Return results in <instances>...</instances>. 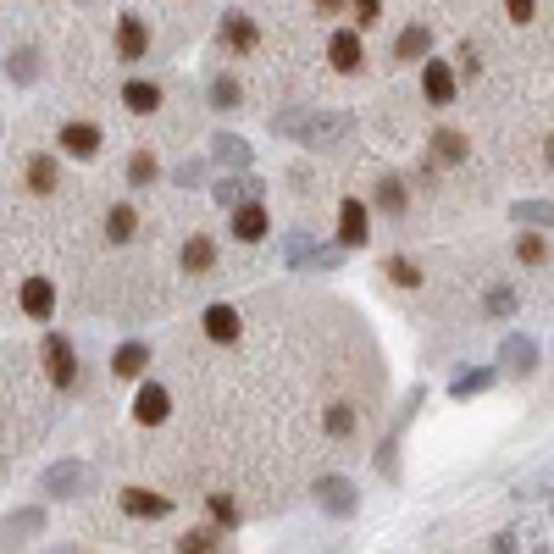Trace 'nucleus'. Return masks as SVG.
<instances>
[{
  "mask_svg": "<svg viewBox=\"0 0 554 554\" xmlns=\"http://www.w3.org/2000/svg\"><path fill=\"white\" fill-rule=\"evenodd\" d=\"M350 122L344 117H327V111H283V117H272V133H283V139H327V133H344Z\"/></svg>",
  "mask_w": 554,
  "mask_h": 554,
  "instance_id": "obj_1",
  "label": "nucleus"
},
{
  "mask_svg": "<svg viewBox=\"0 0 554 554\" xmlns=\"http://www.w3.org/2000/svg\"><path fill=\"white\" fill-rule=\"evenodd\" d=\"M228 233H233L239 244H261L266 233H272V217H266L261 194H244V200L228 205Z\"/></svg>",
  "mask_w": 554,
  "mask_h": 554,
  "instance_id": "obj_2",
  "label": "nucleus"
},
{
  "mask_svg": "<svg viewBox=\"0 0 554 554\" xmlns=\"http://www.w3.org/2000/svg\"><path fill=\"white\" fill-rule=\"evenodd\" d=\"M427 67H422V95H427V106H455V95H460V73H455V61H444V56H422Z\"/></svg>",
  "mask_w": 554,
  "mask_h": 554,
  "instance_id": "obj_3",
  "label": "nucleus"
},
{
  "mask_svg": "<svg viewBox=\"0 0 554 554\" xmlns=\"http://www.w3.org/2000/svg\"><path fill=\"white\" fill-rule=\"evenodd\" d=\"M217 45L233 50V56H255V50H261V28H255V17L250 12H222Z\"/></svg>",
  "mask_w": 554,
  "mask_h": 554,
  "instance_id": "obj_4",
  "label": "nucleus"
},
{
  "mask_svg": "<svg viewBox=\"0 0 554 554\" xmlns=\"http://www.w3.org/2000/svg\"><path fill=\"white\" fill-rule=\"evenodd\" d=\"M39 361H45V377L56 388H73L78 383V355H73V344L61 333H45V344H39Z\"/></svg>",
  "mask_w": 554,
  "mask_h": 554,
  "instance_id": "obj_5",
  "label": "nucleus"
},
{
  "mask_svg": "<svg viewBox=\"0 0 554 554\" xmlns=\"http://www.w3.org/2000/svg\"><path fill=\"white\" fill-rule=\"evenodd\" d=\"M366 239H372V211H366L361 194H350V200L338 205V244H344V250H361Z\"/></svg>",
  "mask_w": 554,
  "mask_h": 554,
  "instance_id": "obj_6",
  "label": "nucleus"
},
{
  "mask_svg": "<svg viewBox=\"0 0 554 554\" xmlns=\"http://www.w3.org/2000/svg\"><path fill=\"white\" fill-rule=\"evenodd\" d=\"M56 145L67 150V156H73V161H95L100 150H106V133H100L95 122H61Z\"/></svg>",
  "mask_w": 554,
  "mask_h": 554,
  "instance_id": "obj_7",
  "label": "nucleus"
},
{
  "mask_svg": "<svg viewBox=\"0 0 554 554\" xmlns=\"http://www.w3.org/2000/svg\"><path fill=\"white\" fill-rule=\"evenodd\" d=\"M316 505H322L327 516L350 521L355 510H361V494H355V482H350V477H322V482H316Z\"/></svg>",
  "mask_w": 554,
  "mask_h": 554,
  "instance_id": "obj_8",
  "label": "nucleus"
},
{
  "mask_svg": "<svg viewBox=\"0 0 554 554\" xmlns=\"http://www.w3.org/2000/svg\"><path fill=\"white\" fill-rule=\"evenodd\" d=\"M327 67H333V73H361L366 67V45H361V34H355V28H338L333 39H327Z\"/></svg>",
  "mask_w": 554,
  "mask_h": 554,
  "instance_id": "obj_9",
  "label": "nucleus"
},
{
  "mask_svg": "<svg viewBox=\"0 0 554 554\" xmlns=\"http://www.w3.org/2000/svg\"><path fill=\"white\" fill-rule=\"evenodd\" d=\"M172 416V394L161 383H145V377H139V394H133V422L139 427H161Z\"/></svg>",
  "mask_w": 554,
  "mask_h": 554,
  "instance_id": "obj_10",
  "label": "nucleus"
},
{
  "mask_svg": "<svg viewBox=\"0 0 554 554\" xmlns=\"http://www.w3.org/2000/svg\"><path fill=\"white\" fill-rule=\"evenodd\" d=\"M200 327H205V338H211V344H239V333H244V316L233 311L228 300H217V305H205Z\"/></svg>",
  "mask_w": 554,
  "mask_h": 554,
  "instance_id": "obj_11",
  "label": "nucleus"
},
{
  "mask_svg": "<svg viewBox=\"0 0 554 554\" xmlns=\"http://www.w3.org/2000/svg\"><path fill=\"white\" fill-rule=\"evenodd\" d=\"M117 56L122 61H145L150 56V23L139 12H122V23H117Z\"/></svg>",
  "mask_w": 554,
  "mask_h": 554,
  "instance_id": "obj_12",
  "label": "nucleus"
},
{
  "mask_svg": "<svg viewBox=\"0 0 554 554\" xmlns=\"http://www.w3.org/2000/svg\"><path fill=\"white\" fill-rule=\"evenodd\" d=\"M17 305H23V316H34V322H50V311H56V283H50V277H23Z\"/></svg>",
  "mask_w": 554,
  "mask_h": 554,
  "instance_id": "obj_13",
  "label": "nucleus"
},
{
  "mask_svg": "<svg viewBox=\"0 0 554 554\" xmlns=\"http://www.w3.org/2000/svg\"><path fill=\"white\" fill-rule=\"evenodd\" d=\"M117 505H122V516H133V521H161V516H172V499L150 494V488H122Z\"/></svg>",
  "mask_w": 554,
  "mask_h": 554,
  "instance_id": "obj_14",
  "label": "nucleus"
},
{
  "mask_svg": "<svg viewBox=\"0 0 554 554\" xmlns=\"http://www.w3.org/2000/svg\"><path fill=\"white\" fill-rule=\"evenodd\" d=\"M183 272L189 277L217 272V239H211V233H189V244H183Z\"/></svg>",
  "mask_w": 554,
  "mask_h": 554,
  "instance_id": "obj_15",
  "label": "nucleus"
},
{
  "mask_svg": "<svg viewBox=\"0 0 554 554\" xmlns=\"http://www.w3.org/2000/svg\"><path fill=\"white\" fill-rule=\"evenodd\" d=\"M150 366V344H139V338H128V344H117V355H111V372L122 377V383H139Z\"/></svg>",
  "mask_w": 554,
  "mask_h": 554,
  "instance_id": "obj_16",
  "label": "nucleus"
},
{
  "mask_svg": "<svg viewBox=\"0 0 554 554\" xmlns=\"http://www.w3.org/2000/svg\"><path fill=\"white\" fill-rule=\"evenodd\" d=\"M499 366H505L510 377H527L532 366H538V350H532V338L510 333V338H505V350H499Z\"/></svg>",
  "mask_w": 554,
  "mask_h": 554,
  "instance_id": "obj_17",
  "label": "nucleus"
},
{
  "mask_svg": "<svg viewBox=\"0 0 554 554\" xmlns=\"http://www.w3.org/2000/svg\"><path fill=\"white\" fill-rule=\"evenodd\" d=\"M250 156H255V150L244 145L239 133H217V139H211V161H217V167H233V172H244V167H250Z\"/></svg>",
  "mask_w": 554,
  "mask_h": 554,
  "instance_id": "obj_18",
  "label": "nucleus"
},
{
  "mask_svg": "<svg viewBox=\"0 0 554 554\" xmlns=\"http://www.w3.org/2000/svg\"><path fill=\"white\" fill-rule=\"evenodd\" d=\"M122 106H128L133 117H150V111H161V84H150V78H133V84H122Z\"/></svg>",
  "mask_w": 554,
  "mask_h": 554,
  "instance_id": "obj_19",
  "label": "nucleus"
},
{
  "mask_svg": "<svg viewBox=\"0 0 554 554\" xmlns=\"http://www.w3.org/2000/svg\"><path fill=\"white\" fill-rule=\"evenodd\" d=\"M133 239H139V211L122 200L106 211V244H133Z\"/></svg>",
  "mask_w": 554,
  "mask_h": 554,
  "instance_id": "obj_20",
  "label": "nucleus"
},
{
  "mask_svg": "<svg viewBox=\"0 0 554 554\" xmlns=\"http://www.w3.org/2000/svg\"><path fill=\"white\" fill-rule=\"evenodd\" d=\"M23 178H28V189H34V194H56V189H61V167H56V156H28Z\"/></svg>",
  "mask_w": 554,
  "mask_h": 554,
  "instance_id": "obj_21",
  "label": "nucleus"
},
{
  "mask_svg": "<svg viewBox=\"0 0 554 554\" xmlns=\"http://www.w3.org/2000/svg\"><path fill=\"white\" fill-rule=\"evenodd\" d=\"M39 488H45V494H56V499H73L78 488H84V466H50Z\"/></svg>",
  "mask_w": 554,
  "mask_h": 554,
  "instance_id": "obj_22",
  "label": "nucleus"
},
{
  "mask_svg": "<svg viewBox=\"0 0 554 554\" xmlns=\"http://www.w3.org/2000/svg\"><path fill=\"white\" fill-rule=\"evenodd\" d=\"M427 50H433V34H427V28H422V23H410V28H405V34H399V39H394V56H399V61H422V56H427Z\"/></svg>",
  "mask_w": 554,
  "mask_h": 554,
  "instance_id": "obj_23",
  "label": "nucleus"
},
{
  "mask_svg": "<svg viewBox=\"0 0 554 554\" xmlns=\"http://www.w3.org/2000/svg\"><path fill=\"white\" fill-rule=\"evenodd\" d=\"M355 422H361V416H355V405H344V399L322 410V433H327V438H350Z\"/></svg>",
  "mask_w": 554,
  "mask_h": 554,
  "instance_id": "obj_24",
  "label": "nucleus"
},
{
  "mask_svg": "<svg viewBox=\"0 0 554 554\" xmlns=\"http://www.w3.org/2000/svg\"><path fill=\"white\" fill-rule=\"evenodd\" d=\"M156 178H161V161L150 156V150H133V156H128V183H133V189H150Z\"/></svg>",
  "mask_w": 554,
  "mask_h": 554,
  "instance_id": "obj_25",
  "label": "nucleus"
},
{
  "mask_svg": "<svg viewBox=\"0 0 554 554\" xmlns=\"http://www.w3.org/2000/svg\"><path fill=\"white\" fill-rule=\"evenodd\" d=\"M433 156L444 161V167H455V161H466V139H460L455 128H438L433 133Z\"/></svg>",
  "mask_w": 554,
  "mask_h": 554,
  "instance_id": "obj_26",
  "label": "nucleus"
},
{
  "mask_svg": "<svg viewBox=\"0 0 554 554\" xmlns=\"http://www.w3.org/2000/svg\"><path fill=\"white\" fill-rule=\"evenodd\" d=\"M178 549H183V554H211V549H222V527H194V532H183Z\"/></svg>",
  "mask_w": 554,
  "mask_h": 554,
  "instance_id": "obj_27",
  "label": "nucleus"
},
{
  "mask_svg": "<svg viewBox=\"0 0 554 554\" xmlns=\"http://www.w3.org/2000/svg\"><path fill=\"white\" fill-rule=\"evenodd\" d=\"M205 510H211V521H217V527L222 532H233V527H239V505H233V494H211V499H205Z\"/></svg>",
  "mask_w": 554,
  "mask_h": 554,
  "instance_id": "obj_28",
  "label": "nucleus"
},
{
  "mask_svg": "<svg viewBox=\"0 0 554 554\" xmlns=\"http://www.w3.org/2000/svg\"><path fill=\"white\" fill-rule=\"evenodd\" d=\"M377 205H383V211H388V217H405V183H399V178H383V183H377Z\"/></svg>",
  "mask_w": 554,
  "mask_h": 554,
  "instance_id": "obj_29",
  "label": "nucleus"
},
{
  "mask_svg": "<svg viewBox=\"0 0 554 554\" xmlns=\"http://www.w3.org/2000/svg\"><path fill=\"white\" fill-rule=\"evenodd\" d=\"M383 272H388V283H399V289H416V283H422V266L410 261V255H394Z\"/></svg>",
  "mask_w": 554,
  "mask_h": 554,
  "instance_id": "obj_30",
  "label": "nucleus"
},
{
  "mask_svg": "<svg viewBox=\"0 0 554 554\" xmlns=\"http://www.w3.org/2000/svg\"><path fill=\"white\" fill-rule=\"evenodd\" d=\"M482 311L499 316V322H505V316H516V289H505V283H499V289H488V294H482Z\"/></svg>",
  "mask_w": 554,
  "mask_h": 554,
  "instance_id": "obj_31",
  "label": "nucleus"
},
{
  "mask_svg": "<svg viewBox=\"0 0 554 554\" xmlns=\"http://www.w3.org/2000/svg\"><path fill=\"white\" fill-rule=\"evenodd\" d=\"M494 366H477V372H466V377H460V383L455 388H449V394H455V399H471V394H482V388H488V383H494Z\"/></svg>",
  "mask_w": 554,
  "mask_h": 554,
  "instance_id": "obj_32",
  "label": "nucleus"
},
{
  "mask_svg": "<svg viewBox=\"0 0 554 554\" xmlns=\"http://www.w3.org/2000/svg\"><path fill=\"white\" fill-rule=\"evenodd\" d=\"M239 100H244L239 78H228V73H222L217 84H211V106H217V111H233V106H239Z\"/></svg>",
  "mask_w": 554,
  "mask_h": 554,
  "instance_id": "obj_33",
  "label": "nucleus"
},
{
  "mask_svg": "<svg viewBox=\"0 0 554 554\" xmlns=\"http://www.w3.org/2000/svg\"><path fill=\"white\" fill-rule=\"evenodd\" d=\"M516 255H521V266H543L549 261V239H543V233H521Z\"/></svg>",
  "mask_w": 554,
  "mask_h": 554,
  "instance_id": "obj_34",
  "label": "nucleus"
},
{
  "mask_svg": "<svg viewBox=\"0 0 554 554\" xmlns=\"http://www.w3.org/2000/svg\"><path fill=\"white\" fill-rule=\"evenodd\" d=\"M39 527H45V510H23V516H12L0 532H6V538H34Z\"/></svg>",
  "mask_w": 554,
  "mask_h": 554,
  "instance_id": "obj_35",
  "label": "nucleus"
},
{
  "mask_svg": "<svg viewBox=\"0 0 554 554\" xmlns=\"http://www.w3.org/2000/svg\"><path fill=\"white\" fill-rule=\"evenodd\" d=\"M6 73H12L17 84H34V78H39V56H34V50H17V61H6Z\"/></svg>",
  "mask_w": 554,
  "mask_h": 554,
  "instance_id": "obj_36",
  "label": "nucleus"
},
{
  "mask_svg": "<svg viewBox=\"0 0 554 554\" xmlns=\"http://www.w3.org/2000/svg\"><path fill=\"white\" fill-rule=\"evenodd\" d=\"M344 6H350V17H355L361 28H372L377 17H383V0H344Z\"/></svg>",
  "mask_w": 554,
  "mask_h": 554,
  "instance_id": "obj_37",
  "label": "nucleus"
},
{
  "mask_svg": "<svg viewBox=\"0 0 554 554\" xmlns=\"http://www.w3.org/2000/svg\"><path fill=\"white\" fill-rule=\"evenodd\" d=\"M516 222H543V228H549V200H521Z\"/></svg>",
  "mask_w": 554,
  "mask_h": 554,
  "instance_id": "obj_38",
  "label": "nucleus"
},
{
  "mask_svg": "<svg viewBox=\"0 0 554 554\" xmlns=\"http://www.w3.org/2000/svg\"><path fill=\"white\" fill-rule=\"evenodd\" d=\"M338 261H344V250H316V255H294V266H322V272H333Z\"/></svg>",
  "mask_w": 554,
  "mask_h": 554,
  "instance_id": "obj_39",
  "label": "nucleus"
},
{
  "mask_svg": "<svg viewBox=\"0 0 554 554\" xmlns=\"http://www.w3.org/2000/svg\"><path fill=\"white\" fill-rule=\"evenodd\" d=\"M505 12H510V23H532V17H538V0H505Z\"/></svg>",
  "mask_w": 554,
  "mask_h": 554,
  "instance_id": "obj_40",
  "label": "nucleus"
},
{
  "mask_svg": "<svg viewBox=\"0 0 554 554\" xmlns=\"http://www.w3.org/2000/svg\"><path fill=\"white\" fill-rule=\"evenodd\" d=\"M200 172H205L200 161H183V167L172 172V183H178V189H194V183H200Z\"/></svg>",
  "mask_w": 554,
  "mask_h": 554,
  "instance_id": "obj_41",
  "label": "nucleus"
},
{
  "mask_svg": "<svg viewBox=\"0 0 554 554\" xmlns=\"http://www.w3.org/2000/svg\"><path fill=\"white\" fill-rule=\"evenodd\" d=\"M477 67H482V61H477V50H471V45H466V50H460V73H466V78H471V73H477Z\"/></svg>",
  "mask_w": 554,
  "mask_h": 554,
  "instance_id": "obj_42",
  "label": "nucleus"
},
{
  "mask_svg": "<svg viewBox=\"0 0 554 554\" xmlns=\"http://www.w3.org/2000/svg\"><path fill=\"white\" fill-rule=\"evenodd\" d=\"M316 6H322V12H344V0H316Z\"/></svg>",
  "mask_w": 554,
  "mask_h": 554,
  "instance_id": "obj_43",
  "label": "nucleus"
}]
</instances>
